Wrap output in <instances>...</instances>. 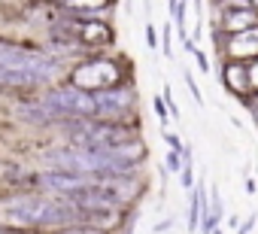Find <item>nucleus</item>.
<instances>
[{"instance_id": "nucleus-1", "label": "nucleus", "mask_w": 258, "mask_h": 234, "mask_svg": "<svg viewBox=\"0 0 258 234\" xmlns=\"http://www.w3.org/2000/svg\"><path fill=\"white\" fill-rule=\"evenodd\" d=\"M4 216L13 225L22 228H34V225H64V222H76L82 219V210L73 207L67 198H46V195H28V198H16L4 207Z\"/></svg>"}, {"instance_id": "nucleus-2", "label": "nucleus", "mask_w": 258, "mask_h": 234, "mask_svg": "<svg viewBox=\"0 0 258 234\" xmlns=\"http://www.w3.org/2000/svg\"><path fill=\"white\" fill-rule=\"evenodd\" d=\"M131 131L121 125H100V122H85L79 128H70V143L79 149H115L131 143Z\"/></svg>"}, {"instance_id": "nucleus-3", "label": "nucleus", "mask_w": 258, "mask_h": 234, "mask_svg": "<svg viewBox=\"0 0 258 234\" xmlns=\"http://www.w3.org/2000/svg\"><path fill=\"white\" fill-rule=\"evenodd\" d=\"M0 67H7V70H34V73H46V76H55L61 70V64L55 58H49L46 52H34V49L4 43V40H0Z\"/></svg>"}, {"instance_id": "nucleus-4", "label": "nucleus", "mask_w": 258, "mask_h": 234, "mask_svg": "<svg viewBox=\"0 0 258 234\" xmlns=\"http://www.w3.org/2000/svg\"><path fill=\"white\" fill-rule=\"evenodd\" d=\"M52 115H76V119H88V115H97V97L91 91H79V88H61L52 91L43 103Z\"/></svg>"}, {"instance_id": "nucleus-5", "label": "nucleus", "mask_w": 258, "mask_h": 234, "mask_svg": "<svg viewBox=\"0 0 258 234\" xmlns=\"http://www.w3.org/2000/svg\"><path fill=\"white\" fill-rule=\"evenodd\" d=\"M118 79V67L112 61H88L73 73V88L79 91H100Z\"/></svg>"}, {"instance_id": "nucleus-6", "label": "nucleus", "mask_w": 258, "mask_h": 234, "mask_svg": "<svg viewBox=\"0 0 258 234\" xmlns=\"http://www.w3.org/2000/svg\"><path fill=\"white\" fill-rule=\"evenodd\" d=\"M97 97V115H118V112H124L127 106H131V100H134V94L131 91H100V94H94Z\"/></svg>"}, {"instance_id": "nucleus-7", "label": "nucleus", "mask_w": 258, "mask_h": 234, "mask_svg": "<svg viewBox=\"0 0 258 234\" xmlns=\"http://www.w3.org/2000/svg\"><path fill=\"white\" fill-rule=\"evenodd\" d=\"M52 76L46 73H34V70H7L0 67V82L4 85H40V82H49Z\"/></svg>"}, {"instance_id": "nucleus-8", "label": "nucleus", "mask_w": 258, "mask_h": 234, "mask_svg": "<svg viewBox=\"0 0 258 234\" xmlns=\"http://www.w3.org/2000/svg\"><path fill=\"white\" fill-rule=\"evenodd\" d=\"M231 52H234L237 58H243V55H258V28L240 31L237 37H231Z\"/></svg>"}, {"instance_id": "nucleus-9", "label": "nucleus", "mask_w": 258, "mask_h": 234, "mask_svg": "<svg viewBox=\"0 0 258 234\" xmlns=\"http://www.w3.org/2000/svg\"><path fill=\"white\" fill-rule=\"evenodd\" d=\"M79 34H82V40H88V43H100V40L109 37V31H106L100 22H88V25L82 22V25H79Z\"/></svg>"}, {"instance_id": "nucleus-10", "label": "nucleus", "mask_w": 258, "mask_h": 234, "mask_svg": "<svg viewBox=\"0 0 258 234\" xmlns=\"http://www.w3.org/2000/svg\"><path fill=\"white\" fill-rule=\"evenodd\" d=\"M258 19L246 10V13H231L228 19H225V28H231V31H240V28H249L252 31V25H255Z\"/></svg>"}, {"instance_id": "nucleus-11", "label": "nucleus", "mask_w": 258, "mask_h": 234, "mask_svg": "<svg viewBox=\"0 0 258 234\" xmlns=\"http://www.w3.org/2000/svg\"><path fill=\"white\" fill-rule=\"evenodd\" d=\"M225 82H228V85H234V88L240 91V88H246V85H249V73H246V70H240V67H228Z\"/></svg>"}, {"instance_id": "nucleus-12", "label": "nucleus", "mask_w": 258, "mask_h": 234, "mask_svg": "<svg viewBox=\"0 0 258 234\" xmlns=\"http://www.w3.org/2000/svg\"><path fill=\"white\" fill-rule=\"evenodd\" d=\"M67 10H76V13H103L106 4H67Z\"/></svg>"}, {"instance_id": "nucleus-13", "label": "nucleus", "mask_w": 258, "mask_h": 234, "mask_svg": "<svg viewBox=\"0 0 258 234\" xmlns=\"http://www.w3.org/2000/svg\"><path fill=\"white\" fill-rule=\"evenodd\" d=\"M61 234H106L103 228H94V225H79V228H64Z\"/></svg>"}, {"instance_id": "nucleus-14", "label": "nucleus", "mask_w": 258, "mask_h": 234, "mask_svg": "<svg viewBox=\"0 0 258 234\" xmlns=\"http://www.w3.org/2000/svg\"><path fill=\"white\" fill-rule=\"evenodd\" d=\"M164 103H167V109H170V115H173V119H179V106H176V100H173V91H170V85H164Z\"/></svg>"}, {"instance_id": "nucleus-15", "label": "nucleus", "mask_w": 258, "mask_h": 234, "mask_svg": "<svg viewBox=\"0 0 258 234\" xmlns=\"http://www.w3.org/2000/svg\"><path fill=\"white\" fill-rule=\"evenodd\" d=\"M185 82H188V91H191V97H195V103H198V106H204V97H201V88H198V82L191 79V73H185Z\"/></svg>"}, {"instance_id": "nucleus-16", "label": "nucleus", "mask_w": 258, "mask_h": 234, "mask_svg": "<svg viewBox=\"0 0 258 234\" xmlns=\"http://www.w3.org/2000/svg\"><path fill=\"white\" fill-rule=\"evenodd\" d=\"M164 140L170 143V152H179V155L185 152V149H182V140H179L176 134H170V131H164Z\"/></svg>"}, {"instance_id": "nucleus-17", "label": "nucleus", "mask_w": 258, "mask_h": 234, "mask_svg": "<svg viewBox=\"0 0 258 234\" xmlns=\"http://www.w3.org/2000/svg\"><path fill=\"white\" fill-rule=\"evenodd\" d=\"M167 170H179L182 173V155L179 152H170L167 155Z\"/></svg>"}, {"instance_id": "nucleus-18", "label": "nucleus", "mask_w": 258, "mask_h": 234, "mask_svg": "<svg viewBox=\"0 0 258 234\" xmlns=\"http://www.w3.org/2000/svg\"><path fill=\"white\" fill-rule=\"evenodd\" d=\"M155 112H158V119H161V125H164L167 115H170V109H167V103H164L161 97H155Z\"/></svg>"}, {"instance_id": "nucleus-19", "label": "nucleus", "mask_w": 258, "mask_h": 234, "mask_svg": "<svg viewBox=\"0 0 258 234\" xmlns=\"http://www.w3.org/2000/svg\"><path fill=\"white\" fill-rule=\"evenodd\" d=\"M146 43H149V49H158V37H155L152 25H146Z\"/></svg>"}, {"instance_id": "nucleus-20", "label": "nucleus", "mask_w": 258, "mask_h": 234, "mask_svg": "<svg viewBox=\"0 0 258 234\" xmlns=\"http://www.w3.org/2000/svg\"><path fill=\"white\" fill-rule=\"evenodd\" d=\"M195 58H198V67H201L204 73H210V61H207V55H204V52H195Z\"/></svg>"}, {"instance_id": "nucleus-21", "label": "nucleus", "mask_w": 258, "mask_h": 234, "mask_svg": "<svg viewBox=\"0 0 258 234\" xmlns=\"http://www.w3.org/2000/svg\"><path fill=\"white\" fill-rule=\"evenodd\" d=\"M161 49H164V55H167V58L173 55V49H170V28H164V46H161Z\"/></svg>"}, {"instance_id": "nucleus-22", "label": "nucleus", "mask_w": 258, "mask_h": 234, "mask_svg": "<svg viewBox=\"0 0 258 234\" xmlns=\"http://www.w3.org/2000/svg\"><path fill=\"white\" fill-rule=\"evenodd\" d=\"M249 85H258V64L249 70Z\"/></svg>"}, {"instance_id": "nucleus-23", "label": "nucleus", "mask_w": 258, "mask_h": 234, "mask_svg": "<svg viewBox=\"0 0 258 234\" xmlns=\"http://www.w3.org/2000/svg\"><path fill=\"white\" fill-rule=\"evenodd\" d=\"M255 119H258V109H255Z\"/></svg>"}, {"instance_id": "nucleus-24", "label": "nucleus", "mask_w": 258, "mask_h": 234, "mask_svg": "<svg viewBox=\"0 0 258 234\" xmlns=\"http://www.w3.org/2000/svg\"><path fill=\"white\" fill-rule=\"evenodd\" d=\"M213 234H222V231H213Z\"/></svg>"}]
</instances>
